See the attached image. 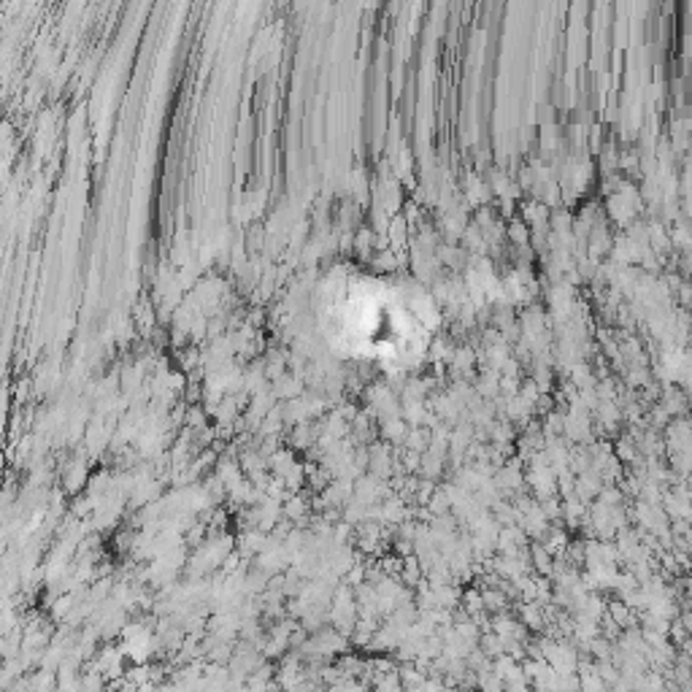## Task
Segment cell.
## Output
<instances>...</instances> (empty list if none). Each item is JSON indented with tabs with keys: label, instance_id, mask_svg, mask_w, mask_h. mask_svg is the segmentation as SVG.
<instances>
[{
	"label": "cell",
	"instance_id": "1",
	"mask_svg": "<svg viewBox=\"0 0 692 692\" xmlns=\"http://www.w3.org/2000/svg\"><path fill=\"white\" fill-rule=\"evenodd\" d=\"M408 303L387 287H360L333 303L330 319L354 349L395 357L417 349L419 319Z\"/></svg>",
	"mask_w": 692,
	"mask_h": 692
}]
</instances>
